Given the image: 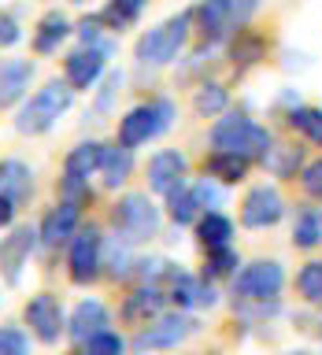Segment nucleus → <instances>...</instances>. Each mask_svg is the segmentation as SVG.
Returning <instances> with one entry per match:
<instances>
[{
  "mask_svg": "<svg viewBox=\"0 0 322 355\" xmlns=\"http://www.w3.org/2000/svg\"><path fill=\"white\" fill-rule=\"evenodd\" d=\"M163 304H167V293L160 285H137L126 296V304H122V322L144 326V322H152L155 315H163Z\"/></svg>",
  "mask_w": 322,
  "mask_h": 355,
  "instance_id": "19",
  "label": "nucleus"
},
{
  "mask_svg": "<svg viewBox=\"0 0 322 355\" xmlns=\"http://www.w3.org/2000/svg\"><path fill=\"white\" fill-rule=\"evenodd\" d=\"M82 355H126V340L115 329H100L82 344Z\"/></svg>",
  "mask_w": 322,
  "mask_h": 355,
  "instance_id": "35",
  "label": "nucleus"
},
{
  "mask_svg": "<svg viewBox=\"0 0 322 355\" xmlns=\"http://www.w3.org/2000/svg\"><path fill=\"white\" fill-rule=\"evenodd\" d=\"M100 155H104V141H78L74 148L63 155V178L89 182V178L100 171Z\"/></svg>",
  "mask_w": 322,
  "mask_h": 355,
  "instance_id": "22",
  "label": "nucleus"
},
{
  "mask_svg": "<svg viewBox=\"0 0 322 355\" xmlns=\"http://www.w3.org/2000/svg\"><path fill=\"white\" fill-rule=\"evenodd\" d=\"M241 266V255H237V248L233 244H222V248H207V255H204V274L200 277H226V274H233Z\"/></svg>",
  "mask_w": 322,
  "mask_h": 355,
  "instance_id": "32",
  "label": "nucleus"
},
{
  "mask_svg": "<svg viewBox=\"0 0 322 355\" xmlns=\"http://www.w3.org/2000/svg\"><path fill=\"white\" fill-rule=\"evenodd\" d=\"M119 89H122V71H111L108 82H104V89H100V96H96V111H108L111 100L119 96Z\"/></svg>",
  "mask_w": 322,
  "mask_h": 355,
  "instance_id": "41",
  "label": "nucleus"
},
{
  "mask_svg": "<svg viewBox=\"0 0 322 355\" xmlns=\"http://www.w3.org/2000/svg\"><path fill=\"white\" fill-rule=\"evenodd\" d=\"M33 252H37V230L33 226H11V233L0 241V277H4L8 285H19Z\"/></svg>",
  "mask_w": 322,
  "mask_h": 355,
  "instance_id": "13",
  "label": "nucleus"
},
{
  "mask_svg": "<svg viewBox=\"0 0 322 355\" xmlns=\"http://www.w3.org/2000/svg\"><path fill=\"white\" fill-rule=\"evenodd\" d=\"M144 174H149V193L155 196H171L174 189L185 185L189 178V159L178 148H160L149 159V166H144Z\"/></svg>",
  "mask_w": 322,
  "mask_h": 355,
  "instance_id": "14",
  "label": "nucleus"
},
{
  "mask_svg": "<svg viewBox=\"0 0 322 355\" xmlns=\"http://www.w3.org/2000/svg\"><path fill=\"white\" fill-rule=\"evenodd\" d=\"M285 215V200L274 185H252L241 200V226L244 230H271Z\"/></svg>",
  "mask_w": 322,
  "mask_h": 355,
  "instance_id": "12",
  "label": "nucleus"
},
{
  "mask_svg": "<svg viewBox=\"0 0 322 355\" xmlns=\"http://www.w3.org/2000/svg\"><path fill=\"white\" fill-rule=\"evenodd\" d=\"M78 226H82V207L67 204V200H60L56 207H49L41 215V226H37V244L41 248H63V244H71V237L78 233Z\"/></svg>",
  "mask_w": 322,
  "mask_h": 355,
  "instance_id": "15",
  "label": "nucleus"
},
{
  "mask_svg": "<svg viewBox=\"0 0 322 355\" xmlns=\"http://www.w3.org/2000/svg\"><path fill=\"white\" fill-rule=\"evenodd\" d=\"M285 67L293 71V67H307V55L304 52H285Z\"/></svg>",
  "mask_w": 322,
  "mask_h": 355,
  "instance_id": "44",
  "label": "nucleus"
},
{
  "mask_svg": "<svg viewBox=\"0 0 322 355\" xmlns=\"http://www.w3.org/2000/svg\"><path fill=\"white\" fill-rule=\"evenodd\" d=\"M33 78V63L30 60H0V107H11L26 96Z\"/></svg>",
  "mask_w": 322,
  "mask_h": 355,
  "instance_id": "21",
  "label": "nucleus"
},
{
  "mask_svg": "<svg viewBox=\"0 0 322 355\" xmlns=\"http://www.w3.org/2000/svg\"><path fill=\"white\" fill-rule=\"evenodd\" d=\"M193 19H196L200 37L207 44L226 41L230 33H237V26H241L237 15H233V8H230V0H200L193 8Z\"/></svg>",
  "mask_w": 322,
  "mask_h": 355,
  "instance_id": "16",
  "label": "nucleus"
},
{
  "mask_svg": "<svg viewBox=\"0 0 322 355\" xmlns=\"http://www.w3.org/2000/svg\"><path fill=\"white\" fill-rule=\"evenodd\" d=\"M248 159L244 155H233V152H211L207 155V163H204V174L207 178H215L219 185H237L248 178Z\"/></svg>",
  "mask_w": 322,
  "mask_h": 355,
  "instance_id": "24",
  "label": "nucleus"
},
{
  "mask_svg": "<svg viewBox=\"0 0 322 355\" xmlns=\"http://www.w3.org/2000/svg\"><path fill=\"white\" fill-rule=\"evenodd\" d=\"M22 318H26L30 333L41 344H60V337H67V311H63V300L56 293L30 296L26 307H22Z\"/></svg>",
  "mask_w": 322,
  "mask_h": 355,
  "instance_id": "10",
  "label": "nucleus"
},
{
  "mask_svg": "<svg viewBox=\"0 0 322 355\" xmlns=\"http://www.w3.org/2000/svg\"><path fill=\"white\" fill-rule=\"evenodd\" d=\"M293 244L296 248H304V252H311V248H319L322 244V215L319 211H300L296 215V222H293Z\"/></svg>",
  "mask_w": 322,
  "mask_h": 355,
  "instance_id": "30",
  "label": "nucleus"
},
{
  "mask_svg": "<svg viewBox=\"0 0 322 355\" xmlns=\"http://www.w3.org/2000/svg\"><path fill=\"white\" fill-rule=\"evenodd\" d=\"M289 126L322 148V107H300L296 104L293 111H289Z\"/></svg>",
  "mask_w": 322,
  "mask_h": 355,
  "instance_id": "34",
  "label": "nucleus"
},
{
  "mask_svg": "<svg viewBox=\"0 0 322 355\" xmlns=\"http://www.w3.org/2000/svg\"><path fill=\"white\" fill-rule=\"evenodd\" d=\"M71 4H82L85 8V4H93V0H71Z\"/></svg>",
  "mask_w": 322,
  "mask_h": 355,
  "instance_id": "45",
  "label": "nucleus"
},
{
  "mask_svg": "<svg viewBox=\"0 0 322 355\" xmlns=\"http://www.w3.org/2000/svg\"><path fill=\"white\" fill-rule=\"evenodd\" d=\"M263 37L260 33H252V30H237V37H233L230 44V60L233 67H252V63H260L263 60Z\"/></svg>",
  "mask_w": 322,
  "mask_h": 355,
  "instance_id": "31",
  "label": "nucleus"
},
{
  "mask_svg": "<svg viewBox=\"0 0 322 355\" xmlns=\"http://www.w3.org/2000/svg\"><path fill=\"white\" fill-rule=\"evenodd\" d=\"M189 30H193V11H178L160 26L144 30L137 44H133V60L141 67H167L178 60V52L185 49Z\"/></svg>",
  "mask_w": 322,
  "mask_h": 355,
  "instance_id": "3",
  "label": "nucleus"
},
{
  "mask_svg": "<svg viewBox=\"0 0 322 355\" xmlns=\"http://www.w3.org/2000/svg\"><path fill=\"white\" fill-rule=\"evenodd\" d=\"M111 226H115V237L126 241L130 248L149 244L160 233V207L152 204L149 193H126L111 207Z\"/></svg>",
  "mask_w": 322,
  "mask_h": 355,
  "instance_id": "4",
  "label": "nucleus"
},
{
  "mask_svg": "<svg viewBox=\"0 0 322 355\" xmlns=\"http://www.w3.org/2000/svg\"><path fill=\"white\" fill-rule=\"evenodd\" d=\"M104 274V230L100 226H78V233L67 244V277L74 285H93Z\"/></svg>",
  "mask_w": 322,
  "mask_h": 355,
  "instance_id": "6",
  "label": "nucleus"
},
{
  "mask_svg": "<svg viewBox=\"0 0 322 355\" xmlns=\"http://www.w3.org/2000/svg\"><path fill=\"white\" fill-rule=\"evenodd\" d=\"M196 226V241L207 248H222V244H233V222L222 215V211H200V218L193 222Z\"/></svg>",
  "mask_w": 322,
  "mask_h": 355,
  "instance_id": "25",
  "label": "nucleus"
},
{
  "mask_svg": "<svg viewBox=\"0 0 322 355\" xmlns=\"http://www.w3.org/2000/svg\"><path fill=\"white\" fill-rule=\"evenodd\" d=\"M289 355H311V352H289Z\"/></svg>",
  "mask_w": 322,
  "mask_h": 355,
  "instance_id": "46",
  "label": "nucleus"
},
{
  "mask_svg": "<svg viewBox=\"0 0 322 355\" xmlns=\"http://www.w3.org/2000/svg\"><path fill=\"white\" fill-rule=\"evenodd\" d=\"M144 8H149V0H111V4L100 11V19H104V26L111 33H122V30H130L133 22L141 19Z\"/></svg>",
  "mask_w": 322,
  "mask_h": 355,
  "instance_id": "28",
  "label": "nucleus"
},
{
  "mask_svg": "<svg viewBox=\"0 0 322 355\" xmlns=\"http://www.w3.org/2000/svg\"><path fill=\"white\" fill-rule=\"evenodd\" d=\"M0 196L22 207L33 196V171L22 159H0Z\"/></svg>",
  "mask_w": 322,
  "mask_h": 355,
  "instance_id": "20",
  "label": "nucleus"
},
{
  "mask_svg": "<svg viewBox=\"0 0 322 355\" xmlns=\"http://www.w3.org/2000/svg\"><path fill=\"white\" fill-rule=\"evenodd\" d=\"M189 189H193V196H196V204H200V211H219V204H222V200H226V193H222V189L215 185V178H196V182L193 185H189Z\"/></svg>",
  "mask_w": 322,
  "mask_h": 355,
  "instance_id": "36",
  "label": "nucleus"
},
{
  "mask_svg": "<svg viewBox=\"0 0 322 355\" xmlns=\"http://www.w3.org/2000/svg\"><path fill=\"white\" fill-rule=\"evenodd\" d=\"M71 104H74V89L67 82H60V78H52L30 100H22V107L15 115V133H22V137H41V133H49L71 111Z\"/></svg>",
  "mask_w": 322,
  "mask_h": 355,
  "instance_id": "1",
  "label": "nucleus"
},
{
  "mask_svg": "<svg viewBox=\"0 0 322 355\" xmlns=\"http://www.w3.org/2000/svg\"><path fill=\"white\" fill-rule=\"evenodd\" d=\"M300 189H304L307 196L322 200V159H311L300 166Z\"/></svg>",
  "mask_w": 322,
  "mask_h": 355,
  "instance_id": "38",
  "label": "nucleus"
},
{
  "mask_svg": "<svg viewBox=\"0 0 322 355\" xmlns=\"http://www.w3.org/2000/svg\"><path fill=\"white\" fill-rule=\"evenodd\" d=\"M193 329H196V318H193V315H185V311H163V315H155L152 322L137 326L133 352H137V355L171 352V348H178V344H182Z\"/></svg>",
  "mask_w": 322,
  "mask_h": 355,
  "instance_id": "7",
  "label": "nucleus"
},
{
  "mask_svg": "<svg viewBox=\"0 0 322 355\" xmlns=\"http://www.w3.org/2000/svg\"><path fill=\"white\" fill-rule=\"evenodd\" d=\"M260 163L266 166V174H274V178H296V171L304 166V152H300L296 144H271Z\"/></svg>",
  "mask_w": 322,
  "mask_h": 355,
  "instance_id": "26",
  "label": "nucleus"
},
{
  "mask_svg": "<svg viewBox=\"0 0 322 355\" xmlns=\"http://www.w3.org/2000/svg\"><path fill=\"white\" fill-rule=\"evenodd\" d=\"M19 41H22V26L15 22V15L0 11V49H15Z\"/></svg>",
  "mask_w": 322,
  "mask_h": 355,
  "instance_id": "40",
  "label": "nucleus"
},
{
  "mask_svg": "<svg viewBox=\"0 0 322 355\" xmlns=\"http://www.w3.org/2000/svg\"><path fill=\"white\" fill-rule=\"evenodd\" d=\"M78 355H82V352H78Z\"/></svg>",
  "mask_w": 322,
  "mask_h": 355,
  "instance_id": "47",
  "label": "nucleus"
},
{
  "mask_svg": "<svg viewBox=\"0 0 322 355\" xmlns=\"http://www.w3.org/2000/svg\"><path fill=\"white\" fill-rule=\"evenodd\" d=\"M160 288L178 311H196V307H215L219 304V293L207 285V277H193V274H185L182 266H171Z\"/></svg>",
  "mask_w": 322,
  "mask_h": 355,
  "instance_id": "11",
  "label": "nucleus"
},
{
  "mask_svg": "<svg viewBox=\"0 0 322 355\" xmlns=\"http://www.w3.org/2000/svg\"><path fill=\"white\" fill-rule=\"evenodd\" d=\"M108 60H111V41L78 44V49L63 60V82L71 85L74 93H89V89L108 74Z\"/></svg>",
  "mask_w": 322,
  "mask_h": 355,
  "instance_id": "9",
  "label": "nucleus"
},
{
  "mask_svg": "<svg viewBox=\"0 0 322 355\" xmlns=\"http://www.w3.org/2000/svg\"><path fill=\"white\" fill-rule=\"evenodd\" d=\"M74 33V22L63 15L60 8L44 11V15L37 19V26H33V52L37 55H52L60 52V44Z\"/></svg>",
  "mask_w": 322,
  "mask_h": 355,
  "instance_id": "18",
  "label": "nucleus"
},
{
  "mask_svg": "<svg viewBox=\"0 0 322 355\" xmlns=\"http://www.w3.org/2000/svg\"><path fill=\"white\" fill-rule=\"evenodd\" d=\"M226 107H230L226 85H219V82H200V85H196V93H193V111H196L200 119H215V115H222Z\"/></svg>",
  "mask_w": 322,
  "mask_h": 355,
  "instance_id": "27",
  "label": "nucleus"
},
{
  "mask_svg": "<svg viewBox=\"0 0 322 355\" xmlns=\"http://www.w3.org/2000/svg\"><path fill=\"white\" fill-rule=\"evenodd\" d=\"M296 293L304 304H315L322 307V259H311L300 266V274H296Z\"/></svg>",
  "mask_w": 322,
  "mask_h": 355,
  "instance_id": "33",
  "label": "nucleus"
},
{
  "mask_svg": "<svg viewBox=\"0 0 322 355\" xmlns=\"http://www.w3.org/2000/svg\"><path fill=\"white\" fill-rule=\"evenodd\" d=\"M15 215H19V207L11 204V200L0 196V230H11V226H15Z\"/></svg>",
  "mask_w": 322,
  "mask_h": 355,
  "instance_id": "43",
  "label": "nucleus"
},
{
  "mask_svg": "<svg viewBox=\"0 0 322 355\" xmlns=\"http://www.w3.org/2000/svg\"><path fill=\"white\" fill-rule=\"evenodd\" d=\"M167 215H171L174 226H193V222L200 218V204H196L193 189H189V185L174 189V193L167 196Z\"/></svg>",
  "mask_w": 322,
  "mask_h": 355,
  "instance_id": "29",
  "label": "nucleus"
},
{
  "mask_svg": "<svg viewBox=\"0 0 322 355\" xmlns=\"http://www.w3.org/2000/svg\"><path fill=\"white\" fill-rule=\"evenodd\" d=\"M230 8H233V15H237V22L244 26V22H248V15L260 8V0H230Z\"/></svg>",
  "mask_w": 322,
  "mask_h": 355,
  "instance_id": "42",
  "label": "nucleus"
},
{
  "mask_svg": "<svg viewBox=\"0 0 322 355\" xmlns=\"http://www.w3.org/2000/svg\"><path fill=\"white\" fill-rule=\"evenodd\" d=\"M174 104L171 100H149V104H137V107H130L126 115L119 119V130H115V137L122 148H141V144H149L155 141L160 133H167L174 126Z\"/></svg>",
  "mask_w": 322,
  "mask_h": 355,
  "instance_id": "5",
  "label": "nucleus"
},
{
  "mask_svg": "<svg viewBox=\"0 0 322 355\" xmlns=\"http://www.w3.org/2000/svg\"><path fill=\"white\" fill-rule=\"evenodd\" d=\"M96 174H100V182H104V189H122L133 174V152L122 148V144H104Z\"/></svg>",
  "mask_w": 322,
  "mask_h": 355,
  "instance_id": "23",
  "label": "nucleus"
},
{
  "mask_svg": "<svg viewBox=\"0 0 322 355\" xmlns=\"http://www.w3.org/2000/svg\"><path fill=\"white\" fill-rule=\"evenodd\" d=\"M104 30L108 26H104V19H100V15H85L74 26V33L82 37V44H100V41H104Z\"/></svg>",
  "mask_w": 322,
  "mask_h": 355,
  "instance_id": "39",
  "label": "nucleus"
},
{
  "mask_svg": "<svg viewBox=\"0 0 322 355\" xmlns=\"http://www.w3.org/2000/svg\"><path fill=\"white\" fill-rule=\"evenodd\" d=\"M271 144H274L271 130L260 126L255 119H248L244 111H222V119H215V126H211V148L244 155L248 163L263 159Z\"/></svg>",
  "mask_w": 322,
  "mask_h": 355,
  "instance_id": "2",
  "label": "nucleus"
},
{
  "mask_svg": "<svg viewBox=\"0 0 322 355\" xmlns=\"http://www.w3.org/2000/svg\"><path fill=\"white\" fill-rule=\"evenodd\" d=\"M285 288V270L278 259H255L233 274V296L248 304H274L278 293Z\"/></svg>",
  "mask_w": 322,
  "mask_h": 355,
  "instance_id": "8",
  "label": "nucleus"
},
{
  "mask_svg": "<svg viewBox=\"0 0 322 355\" xmlns=\"http://www.w3.org/2000/svg\"><path fill=\"white\" fill-rule=\"evenodd\" d=\"M0 355H30V337L22 326H0Z\"/></svg>",
  "mask_w": 322,
  "mask_h": 355,
  "instance_id": "37",
  "label": "nucleus"
},
{
  "mask_svg": "<svg viewBox=\"0 0 322 355\" xmlns=\"http://www.w3.org/2000/svg\"><path fill=\"white\" fill-rule=\"evenodd\" d=\"M108 326H111L108 304L96 300V296H85V300H78V307L71 311V318H67V337H71L74 344H85L93 333L108 329Z\"/></svg>",
  "mask_w": 322,
  "mask_h": 355,
  "instance_id": "17",
  "label": "nucleus"
}]
</instances>
